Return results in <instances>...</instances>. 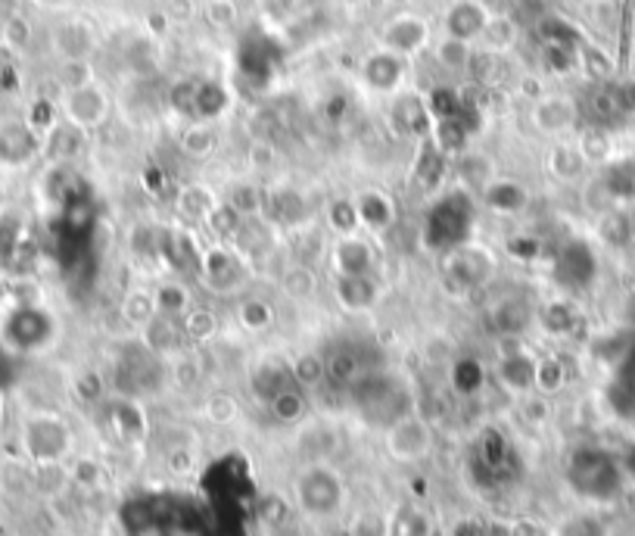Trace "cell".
<instances>
[{
  "label": "cell",
  "instance_id": "cell-1",
  "mask_svg": "<svg viewBox=\"0 0 635 536\" xmlns=\"http://www.w3.org/2000/svg\"><path fill=\"white\" fill-rule=\"evenodd\" d=\"M293 502L309 521H330L346 508V477L330 465H302L293 477Z\"/></svg>",
  "mask_w": 635,
  "mask_h": 536
},
{
  "label": "cell",
  "instance_id": "cell-2",
  "mask_svg": "<svg viewBox=\"0 0 635 536\" xmlns=\"http://www.w3.org/2000/svg\"><path fill=\"white\" fill-rule=\"evenodd\" d=\"M19 446L29 465H66L75 449V434L57 412H29L19 424Z\"/></svg>",
  "mask_w": 635,
  "mask_h": 536
},
{
  "label": "cell",
  "instance_id": "cell-3",
  "mask_svg": "<svg viewBox=\"0 0 635 536\" xmlns=\"http://www.w3.org/2000/svg\"><path fill=\"white\" fill-rule=\"evenodd\" d=\"M433 427L424 415L418 412H405L396 421L386 424L383 431V449L393 462L399 465H418L433 452Z\"/></svg>",
  "mask_w": 635,
  "mask_h": 536
},
{
  "label": "cell",
  "instance_id": "cell-4",
  "mask_svg": "<svg viewBox=\"0 0 635 536\" xmlns=\"http://www.w3.org/2000/svg\"><path fill=\"white\" fill-rule=\"evenodd\" d=\"M200 275L212 293H234L246 281L243 253L231 244H212L200 253Z\"/></svg>",
  "mask_w": 635,
  "mask_h": 536
},
{
  "label": "cell",
  "instance_id": "cell-5",
  "mask_svg": "<svg viewBox=\"0 0 635 536\" xmlns=\"http://www.w3.org/2000/svg\"><path fill=\"white\" fill-rule=\"evenodd\" d=\"M330 265H334L337 278H358V275H374L377 253L374 244L362 234L337 237L334 250H330Z\"/></svg>",
  "mask_w": 635,
  "mask_h": 536
},
{
  "label": "cell",
  "instance_id": "cell-6",
  "mask_svg": "<svg viewBox=\"0 0 635 536\" xmlns=\"http://www.w3.org/2000/svg\"><path fill=\"white\" fill-rule=\"evenodd\" d=\"M296 455L302 459V465H315V462H330L340 449V434L330 427L327 421H302L296 424Z\"/></svg>",
  "mask_w": 635,
  "mask_h": 536
},
{
  "label": "cell",
  "instance_id": "cell-7",
  "mask_svg": "<svg viewBox=\"0 0 635 536\" xmlns=\"http://www.w3.org/2000/svg\"><path fill=\"white\" fill-rule=\"evenodd\" d=\"M106 110H109L106 94L94 82L66 91V122L75 125L78 131L97 128L106 119Z\"/></svg>",
  "mask_w": 635,
  "mask_h": 536
},
{
  "label": "cell",
  "instance_id": "cell-8",
  "mask_svg": "<svg viewBox=\"0 0 635 536\" xmlns=\"http://www.w3.org/2000/svg\"><path fill=\"white\" fill-rule=\"evenodd\" d=\"M383 297V287L374 275H358V278H337L334 281V300L349 315H365L374 312Z\"/></svg>",
  "mask_w": 635,
  "mask_h": 536
},
{
  "label": "cell",
  "instance_id": "cell-9",
  "mask_svg": "<svg viewBox=\"0 0 635 536\" xmlns=\"http://www.w3.org/2000/svg\"><path fill=\"white\" fill-rule=\"evenodd\" d=\"M430 38V29L421 16H399L383 29L380 41L383 50L396 53V57H411V53H418Z\"/></svg>",
  "mask_w": 635,
  "mask_h": 536
},
{
  "label": "cell",
  "instance_id": "cell-10",
  "mask_svg": "<svg viewBox=\"0 0 635 536\" xmlns=\"http://www.w3.org/2000/svg\"><path fill=\"white\" fill-rule=\"evenodd\" d=\"M137 337H141L144 350L159 356V359H172L181 353V340H184V331L175 318H165V315H153L147 325L137 331Z\"/></svg>",
  "mask_w": 635,
  "mask_h": 536
},
{
  "label": "cell",
  "instance_id": "cell-11",
  "mask_svg": "<svg viewBox=\"0 0 635 536\" xmlns=\"http://www.w3.org/2000/svg\"><path fill=\"white\" fill-rule=\"evenodd\" d=\"M489 19L492 16L483 10V4H477V0H461V4H455L446 16V32H449V38L471 44L477 35L486 32Z\"/></svg>",
  "mask_w": 635,
  "mask_h": 536
},
{
  "label": "cell",
  "instance_id": "cell-12",
  "mask_svg": "<svg viewBox=\"0 0 635 536\" xmlns=\"http://www.w3.org/2000/svg\"><path fill=\"white\" fill-rule=\"evenodd\" d=\"M483 200L492 212H499V216H520V212L530 206V191L517 181L499 178L483 187Z\"/></svg>",
  "mask_w": 635,
  "mask_h": 536
},
{
  "label": "cell",
  "instance_id": "cell-13",
  "mask_svg": "<svg viewBox=\"0 0 635 536\" xmlns=\"http://www.w3.org/2000/svg\"><path fill=\"white\" fill-rule=\"evenodd\" d=\"M402 75H405V63H402V57H396V53H390V50L371 53V57L365 60V66H362V78L368 82V88H374V91L399 88Z\"/></svg>",
  "mask_w": 635,
  "mask_h": 536
},
{
  "label": "cell",
  "instance_id": "cell-14",
  "mask_svg": "<svg viewBox=\"0 0 635 536\" xmlns=\"http://www.w3.org/2000/svg\"><path fill=\"white\" fill-rule=\"evenodd\" d=\"M355 209H358V222L371 234H383L396 222V203L383 191H365L362 197H355Z\"/></svg>",
  "mask_w": 635,
  "mask_h": 536
},
{
  "label": "cell",
  "instance_id": "cell-15",
  "mask_svg": "<svg viewBox=\"0 0 635 536\" xmlns=\"http://www.w3.org/2000/svg\"><path fill=\"white\" fill-rule=\"evenodd\" d=\"M324 365H327V378L340 387H358L368 378V365L362 362V356H358L352 346H340V350H334L324 359Z\"/></svg>",
  "mask_w": 635,
  "mask_h": 536
},
{
  "label": "cell",
  "instance_id": "cell-16",
  "mask_svg": "<svg viewBox=\"0 0 635 536\" xmlns=\"http://www.w3.org/2000/svg\"><path fill=\"white\" fill-rule=\"evenodd\" d=\"M533 371H536V356L527 353L517 359L495 362V381L514 396H527V393H533Z\"/></svg>",
  "mask_w": 635,
  "mask_h": 536
},
{
  "label": "cell",
  "instance_id": "cell-17",
  "mask_svg": "<svg viewBox=\"0 0 635 536\" xmlns=\"http://www.w3.org/2000/svg\"><path fill=\"white\" fill-rule=\"evenodd\" d=\"M573 119H576V106L567 97H539L536 110H533V122L545 134H558V131L570 128Z\"/></svg>",
  "mask_w": 635,
  "mask_h": 536
},
{
  "label": "cell",
  "instance_id": "cell-18",
  "mask_svg": "<svg viewBox=\"0 0 635 536\" xmlns=\"http://www.w3.org/2000/svg\"><path fill=\"white\" fill-rule=\"evenodd\" d=\"M38 150V138L29 125H7L0 128V159L10 166L25 163V159H32Z\"/></svg>",
  "mask_w": 635,
  "mask_h": 536
},
{
  "label": "cell",
  "instance_id": "cell-19",
  "mask_svg": "<svg viewBox=\"0 0 635 536\" xmlns=\"http://www.w3.org/2000/svg\"><path fill=\"white\" fill-rule=\"evenodd\" d=\"M153 303H156V315H165V318L178 321V318H184L193 309V293L181 281H162L153 290Z\"/></svg>",
  "mask_w": 635,
  "mask_h": 536
},
{
  "label": "cell",
  "instance_id": "cell-20",
  "mask_svg": "<svg viewBox=\"0 0 635 536\" xmlns=\"http://www.w3.org/2000/svg\"><path fill=\"white\" fill-rule=\"evenodd\" d=\"M222 203L215 194H212V187L206 184H187L184 191L178 194V216H184L187 222H206L212 216V209Z\"/></svg>",
  "mask_w": 635,
  "mask_h": 536
},
{
  "label": "cell",
  "instance_id": "cell-21",
  "mask_svg": "<svg viewBox=\"0 0 635 536\" xmlns=\"http://www.w3.org/2000/svg\"><path fill=\"white\" fill-rule=\"evenodd\" d=\"M281 293H284L287 300H293V303H306V300H312L315 293H318V275H315V268L302 265V262L284 268V275H281Z\"/></svg>",
  "mask_w": 635,
  "mask_h": 536
},
{
  "label": "cell",
  "instance_id": "cell-22",
  "mask_svg": "<svg viewBox=\"0 0 635 536\" xmlns=\"http://www.w3.org/2000/svg\"><path fill=\"white\" fill-rule=\"evenodd\" d=\"M268 409H271V415H274V421H281V424H302L306 421V412H309V402H306V396H302V390L299 387H284L281 393H274L271 399H268Z\"/></svg>",
  "mask_w": 635,
  "mask_h": 536
},
{
  "label": "cell",
  "instance_id": "cell-23",
  "mask_svg": "<svg viewBox=\"0 0 635 536\" xmlns=\"http://www.w3.org/2000/svg\"><path fill=\"white\" fill-rule=\"evenodd\" d=\"M181 331H184V340H190L193 346H206L218 337V315L206 306H193L181 318Z\"/></svg>",
  "mask_w": 635,
  "mask_h": 536
},
{
  "label": "cell",
  "instance_id": "cell-24",
  "mask_svg": "<svg viewBox=\"0 0 635 536\" xmlns=\"http://www.w3.org/2000/svg\"><path fill=\"white\" fill-rule=\"evenodd\" d=\"M393 119L405 134H427L433 116H430V106H424L421 97H402L393 110Z\"/></svg>",
  "mask_w": 635,
  "mask_h": 536
},
{
  "label": "cell",
  "instance_id": "cell-25",
  "mask_svg": "<svg viewBox=\"0 0 635 536\" xmlns=\"http://www.w3.org/2000/svg\"><path fill=\"white\" fill-rule=\"evenodd\" d=\"M225 203L237 212L240 219H259L265 212V191L256 184H250V181H240V184L231 187Z\"/></svg>",
  "mask_w": 635,
  "mask_h": 536
},
{
  "label": "cell",
  "instance_id": "cell-26",
  "mask_svg": "<svg viewBox=\"0 0 635 536\" xmlns=\"http://www.w3.org/2000/svg\"><path fill=\"white\" fill-rule=\"evenodd\" d=\"M567 384V368L558 356H542L536 359V371H533V390L542 396H555L561 393Z\"/></svg>",
  "mask_w": 635,
  "mask_h": 536
},
{
  "label": "cell",
  "instance_id": "cell-27",
  "mask_svg": "<svg viewBox=\"0 0 635 536\" xmlns=\"http://www.w3.org/2000/svg\"><path fill=\"white\" fill-rule=\"evenodd\" d=\"M327 378V365L318 353H299L290 362V384L299 390H312Z\"/></svg>",
  "mask_w": 635,
  "mask_h": 536
},
{
  "label": "cell",
  "instance_id": "cell-28",
  "mask_svg": "<svg viewBox=\"0 0 635 536\" xmlns=\"http://www.w3.org/2000/svg\"><path fill=\"white\" fill-rule=\"evenodd\" d=\"M237 325L250 334H262L274 325V306L262 297H246L237 309Z\"/></svg>",
  "mask_w": 635,
  "mask_h": 536
},
{
  "label": "cell",
  "instance_id": "cell-29",
  "mask_svg": "<svg viewBox=\"0 0 635 536\" xmlns=\"http://www.w3.org/2000/svg\"><path fill=\"white\" fill-rule=\"evenodd\" d=\"M122 312V321L125 325H131L134 331H141L147 321L156 315V303H153V293L150 290H128L125 300L119 306Z\"/></svg>",
  "mask_w": 635,
  "mask_h": 536
},
{
  "label": "cell",
  "instance_id": "cell-30",
  "mask_svg": "<svg viewBox=\"0 0 635 536\" xmlns=\"http://www.w3.org/2000/svg\"><path fill=\"white\" fill-rule=\"evenodd\" d=\"M203 418L215 427H228L240 418V399L234 393H225V390H218V393H209L206 402H203Z\"/></svg>",
  "mask_w": 635,
  "mask_h": 536
},
{
  "label": "cell",
  "instance_id": "cell-31",
  "mask_svg": "<svg viewBox=\"0 0 635 536\" xmlns=\"http://www.w3.org/2000/svg\"><path fill=\"white\" fill-rule=\"evenodd\" d=\"M548 169L561 181H576L586 172V156L579 153V147H555L548 156Z\"/></svg>",
  "mask_w": 635,
  "mask_h": 536
},
{
  "label": "cell",
  "instance_id": "cell-32",
  "mask_svg": "<svg viewBox=\"0 0 635 536\" xmlns=\"http://www.w3.org/2000/svg\"><path fill=\"white\" fill-rule=\"evenodd\" d=\"M250 387H253V393H259L268 402L274 393H281L284 387H290V371H281L274 365H256L253 374H250Z\"/></svg>",
  "mask_w": 635,
  "mask_h": 536
},
{
  "label": "cell",
  "instance_id": "cell-33",
  "mask_svg": "<svg viewBox=\"0 0 635 536\" xmlns=\"http://www.w3.org/2000/svg\"><path fill=\"white\" fill-rule=\"evenodd\" d=\"M327 225H330V231H334L337 237L358 234L362 222H358L355 200H334V203H330V206H327Z\"/></svg>",
  "mask_w": 635,
  "mask_h": 536
},
{
  "label": "cell",
  "instance_id": "cell-34",
  "mask_svg": "<svg viewBox=\"0 0 635 536\" xmlns=\"http://www.w3.org/2000/svg\"><path fill=\"white\" fill-rule=\"evenodd\" d=\"M206 225L218 237V244H231V240H237V234L243 231V219L237 216V212L228 203H218L212 209V216L206 219Z\"/></svg>",
  "mask_w": 635,
  "mask_h": 536
},
{
  "label": "cell",
  "instance_id": "cell-35",
  "mask_svg": "<svg viewBox=\"0 0 635 536\" xmlns=\"http://www.w3.org/2000/svg\"><path fill=\"white\" fill-rule=\"evenodd\" d=\"M436 60L443 63L446 69H452V72H461V69H471L474 53H471V44H467V41H458V38L446 35L436 47Z\"/></svg>",
  "mask_w": 635,
  "mask_h": 536
},
{
  "label": "cell",
  "instance_id": "cell-36",
  "mask_svg": "<svg viewBox=\"0 0 635 536\" xmlns=\"http://www.w3.org/2000/svg\"><path fill=\"white\" fill-rule=\"evenodd\" d=\"M393 518L383 512H358L349 524V536H393Z\"/></svg>",
  "mask_w": 635,
  "mask_h": 536
},
{
  "label": "cell",
  "instance_id": "cell-37",
  "mask_svg": "<svg viewBox=\"0 0 635 536\" xmlns=\"http://www.w3.org/2000/svg\"><path fill=\"white\" fill-rule=\"evenodd\" d=\"M169 378H172V384H175V387H181V390L197 387V384H200V378H203L197 356H190V353H178V356H172Z\"/></svg>",
  "mask_w": 635,
  "mask_h": 536
},
{
  "label": "cell",
  "instance_id": "cell-38",
  "mask_svg": "<svg viewBox=\"0 0 635 536\" xmlns=\"http://www.w3.org/2000/svg\"><path fill=\"white\" fill-rule=\"evenodd\" d=\"M181 150L193 159H206L212 150H215V134L206 128V125H193L184 131V138H181Z\"/></svg>",
  "mask_w": 635,
  "mask_h": 536
},
{
  "label": "cell",
  "instance_id": "cell-39",
  "mask_svg": "<svg viewBox=\"0 0 635 536\" xmlns=\"http://www.w3.org/2000/svg\"><path fill=\"white\" fill-rule=\"evenodd\" d=\"M72 390L81 402H100L103 393H106V381L100 378V374L94 368H85V371H78L75 378H72Z\"/></svg>",
  "mask_w": 635,
  "mask_h": 536
},
{
  "label": "cell",
  "instance_id": "cell-40",
  "mask_svg": "<svg viewBox=\"0 0 635 536\" xmlns=\"http://www.w3.org/2000/svg\"><path fill=\"white\" fill-rule=\"evenodd\" d=\"M69 477H72V484L78 487H100L103 484V465L97 459H88V455H81V459H75L69 465Z\"/></svg>",
  "mask_w": 635,
  "mask_h": 536
},
{
  "label": "cell",
  "instance_id": "cell-41",
  "mask_svg": "<svg viewBox=\"0 0 635 536\" xmlns=\"http://www.w3.org/2000/svg\"><path fill=\"white\" fill-rule=\"evenodd\" d=\"M225 103H228V97H225V91L218 88V85H212V82L197 85V116H203V119L218 116V113L225 110Z\"/></svg>",
  "mask_w": 635,
  "mask_h": 536
},
{
  "label": "cell",
  "instance_id": "cell-42",
  "mask_svg": "<svg viewBox=\"0 0 635 536\" xmlns=\"http://www.w3.org/2000/svg\"><path fill=\"white\" fill-rule=\"evenodd\" d=\"M165 468H169L175 477H187L197 471V452H193V446H172L169 452H165Z\"/></svg>",
  "mask_w": 635,
  "mask_h": 536
},
{
  "label": "cell",
  "instance_id": "cell-43",
  "mask_svg": "<svg viewBox=\"0 0 635 536\" xmlns=\"http://www.w3.org/2000/svg\"><path fill=\"white\" fill-rule=\"evenodd\" d=\"M436 138H439V147L443 150H461L464 141H467V128H464L461 119H439Z\"/></svg>",
  "mask_w": 635,
  "mask_h": 536
},
{
  "label": "cell",
  "instance_id": "cell-44",
  "mask_svg": "<svg viewBox=\"0 0 635 536\" xmlns=\"http://www.w3.org/2000/svg\"><path fill=\"white\" fill-rule=\"evenodd\" d=\"M495 350V362H505V359H517V356H527L530 353V343L523 340L520 334H499L492 343Z\"/></svg>",
  "mask_w": 635,
  "mask_h": 536
},
{
  "label": "cell",
  "instance_id": "cell-45",
  "mask_svg": "<svg viewBox=\"0 0 635 536\" xmlns=\"http://www.w3.org/2000/svg\"><path fill=\"white\" fill-rule=\"evenodd\" d=\"M486 41H489V47L492 50H502V47H511V41H514V35H517V25L511 22V19H489V25H486Z\"/></svg>",
  "mask_w": 635,
  "mask_h": 536
},
{
  "label": "cell",
  "instance_id": "cell-46",
  "mask_svg": "<svg viewBox=\"0 0 635 536\" xmlns=\"http://www.w3.org/2000/svg\"><path fill=\"white\" fill-rule=\"evenodd\" d=\"M520 415L527 418L530 424H545L548 415H551V406H548V396L542 393H527V396H520Z\"/></svg>",
  "mask_w": 635,
  "mask_h": 536
},
{
  "label": "cell",
  "instance_id": "cell-47",
  "mask_svg": "<svg viewBox=\"0 0 635 536\" xmlns=\"http://www.w3.org/2000/svg\"><path fill=\"white\" fill-rule=\"evenodd\" d=\"M78 144H81V131L75 128V125H60L57 131H53V138H50V153L53 156H69V153H75L78 150Z\"/></svg>",
  "mask_w": 635,
  "mask_h": 536
},
{
  "label": "cell",
  "instance_id": "cell-48",
  "mask_svg": "<svg viewBox=\"0 0 635 536\" xmlns=\"http://www.w3.org/2000/svg\"><path fill=\"white\" fill-rule=\"evenodd\" d=\"M209 19H212V25H218V29H225V25H234L237 7L231 4V0H212V4H209Z\"/></svg>",
  "mask_w": 635,
  "mask_h": 536
},
{
  "label": "cell",
  "instance_id": "cell-49",
  "mask_svg": "<svg viewBox=\"0 0 635 536\" xmlns=\"http://www.w3.org/2000/svg\"><path fill=\"white\" fill-rule=\"evenodd\" d=\"M402 536H433V524H430V518L427 515H411L405 524H402V530H399Z\"/></svg>",
  "mask_w": 635,
  "mask_h": 536
},
{
  "label": "cell",
  "instance_id": "cell-50",
  "mask_svg": "<svg viewBox=\"0 0 635 536\" xmlns=\"http://www.w3.org/2000/svg\"><path fill=\"white\" fill-rule=\"evenodd\" d=\"M271 159H274V150H271L265 141H256V144L250 147V163H253L256 169H268Z\"/></svg>",
  "mask_w": 635,
  "mask_h": 536
},
{
  "label": "cell",
  "instance_id": "cell-51",
  "mask_svg": "<svg viewBox=\"0 0 635 536\" xmlns=\"http://www.w3.org/2000/svg\"><path fill=\"white\" fill-rule=\"evenodd\" d=\"M7 35H10V41H13V44H25V41H29V25H25L22 19H10Z\"/></svg>",
  "mask_w": 635,
  "mask_h": 536
},
{
  "label": "cell",
  "instance_id": "cell-52",
  "mask_svg": "<svg viewBox=\"0 0 635 536\" xmlns=\"http://www.w3.org/2000/svg\"><path fill=\"white\" fill-rule=\"evenodd\" d=\"M265 4H271L274 13H281V10H287V7L293 4V0H265Z\"/></svg>",
  "mask_w": 635,
  "mask_h": 536
}]
</instances>
